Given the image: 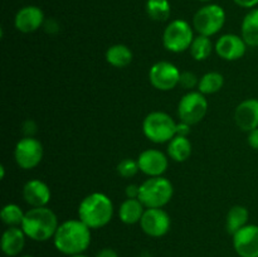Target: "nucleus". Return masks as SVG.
I'll return each mask as SVG.
<instances>
[{"label": "nucleus", "mask_w": 258, "mask_h": 257, "mask_svg": "<svg viewBox=\"0 0 258 257\" xmlns=\"http://www.w3.org/2000/svg\"><path fill=\"white\" fill-rule=\"evenodd\" d=\"M0 178H2V179L5 178V168H4V165L0 166Z\"/></svg>", "instance_id": "f704fd0d"}, {"label": "nucleus", "mask_w": 258, "mask_h": 257, "mask_svg": "<svg viewBox=\"0 0 258 257\" xmlns=\"http://www.w3.org/2000/svg\"><path fill=\"white\" fill-rule=\"evenodd\" d=\"M247 141H248V145L251 146L252 149H254V150L258 151V127L254 128V130L249 131Z\"/></svg>", "instance_id": "2f4dec72"}, {"label": "nucleus", "mask_w": 258, "mask_h": 257, "mask_svg": "<svg viewBox=\"0 0 258 257\" xmlns=\"http://www.w3.org/2000/svg\"><path fill=\"white\" fill-rule=\"evenodd\" d=\"M241 37L248 47H258V8L251 9L242 20Z\"/></svg>", "instance_id": "412c9836"}, {"label": "nucleus", "mask_w": 258, "mask_h": 257, "mask_svg": "<svg viewBox=\"0 0 258 257\" xmlns=\"http://www.w3.org/2000/svg\"><path fill=\"white\" fill-rule=\"evenodd\" d=\"M190 133H191V125H189V123L186 122H183V121L176 123V135L188 138V136L190 135Z\"/></svg>", "instance_id": "c756f323"}, {"label": "nucleus", "mask_w": 258, "mask_h": 257, "mask_svg": "<svg viewBox=\"0 0 258 257\" xmlns=\"http://www.w3.org/2000/svg\"><path fill=\"white\" fill-rule=\"evenodd\" d=\"M145 9L148 17L154 22H166L171 14L169 0H148Z\"/></svg>", "instance_id": "393cba45"}, {"label": "nucleus", "mask_w": 258, "mask_h": 257, "mask_svg": "<svg viewBox=\"0 0 258 257\" xmlns=\"http://www.w3.org/2000/svg\"><path fill=\"white\" fill-rule=\"evenodd\" d=\"M226 23V12L218 4H207L197 10L193 17V28L199 35L213 37Z\"/></svg>", "instance_id": "0eeeda50"}, {"label": "nucleus", "mask_w": 258, "mask_h": 257, "mask_svg": "<svg viewBox=\"0 0 258 257\" xmlns=\"http://www.w3.org/2000/svg\"><path fill=\"white\" fill-rule=\"evenodd\" d=\"M22 229L28 238L37 242H44L53 238L57 232V214L48 207H37L25 212L22 223Z\"/></svg>", "instance_id": "7ed1b4c3"}, {"label": "nucleus", "mask_w": 258, "mask_h": 257, "mask_svg": "<svg viewBox=\"0 0 258 257\" xmlns=\"http://www.w3.org/2000/svg\"><path fill=\"white\" fill-rule=\"evenodd\" d=\"M171 226V219L163 208H146L140 221L143 232L148 236L158 238L165 236Z\"/></svg>", "instance_id": "9b49d317"}, {"label": "nucleus", "mask_w": 258, "mask_h": 257, "mask_svg": "<svg viewBox=\"0 0 258 257\" xmlns=\"http://www.w3.org/2000/svg\"><path fill=\"white\" fill-rule=\"evenodd\" d=\"M247 47L248 45L241 35L223 34L217 39L214 50L222 59L231 62V60L241 59L246 54Z\"/></svg>", "instance_id": "ddd939ff"}, {"label": "nucleus", "mask_w": 258, "mask_h": 257, "mask_svg": "<svg viewBox=\"0 0 258 257\" xmlns=\"http://www.w3.org/2000/svg\"><path fill=\"white\" fill-rule=\"evenodd\" d=\"M208 111V101L206 95L199 91H189L178 103V116L180 121L196 125L201 122Z\"/></svg>", "instance_id": "6e6552de"}, {"label": "nucleus", "mask_w": 258, "mask_h": 257, "mask_svg": "<svg viewBox=\"0 0 258 257\" xmlns=\"http://www.w3.org/2000/svg\"><path fill=\"white\" fill-rule=\"evenodd\" d=\"M43 145L38 139L33 136H25L20 139L14 149L15 163L24 170L37 168L43 159Z\"/></svg>", "instance_id": "1a4fd4ad"}, {"label": "nucleus", "mask_w": 258, "mask_h": 257, "mask_svg": "<svg viewBox=\"0 0 258 257\" xmlns=\"http://www.w3.org/2000/svg\"><path fill=\"white\" fill-rule=\"evenodd\" d=\"M116 170H117V174L122 178H133L136 174L140 171V168H139L138 160H134V159L126 158L123 160H121L120 163L116 166Z\"/></svg>", "instance_id": "cd10ccee"}, {"label": "nucleus", "mask_w": 258, "mask_h": 257, "mask_svg": "<svg viewBox=\"0 0 258 257\" xmlns=\"http://www.w3.org/2000/svg\"><path fill=\"white\" fill-rule=\"evenodd\" d=\"M233 3L244 9H254L258 5V0H233Z\"/></svg>", "instance_id": "473e14b6"}, {"label": "nucleus", "mask_w": 258, "mask_h": 257, "mask_svg": "<svg viewBox=\"0 0 258 257\" xmlns=\"http://www.w3.org/2000/svg\"><path fill=\"white\" fill-rule=\"evenodd\" d=\"M25 233L22 227H9L2 236V251L7 256H18L25 244Z\"/></svg>", "instance_id": "a211bd4d"}, {"label": "nucleus", "mask_w": 258, "mask_h": 257, "mask_svg": "<svg viewBox=\"0 0 258 257\" xmlns=\"http://www.w3.org/2000/svg\"><path fill=\"white\" fill-rule=\"evenodd\" d=\"M194 29L186 20L174 19L163 33V45L171 53L185 52L194 40Z\"/></svg>", "instance_id": "423d86ee"}, {"label": "nucleus", "mask_w": 258, "mask_h": 257, "mask_svg": "<svg viewBox=\"0 0 258 257\" xmlns=\"http://www.w3.org/2000/svg\"><path fill=\"white\" fill-rule=\"evenodd\" d=\"M70 257H88V256H86V254L83 253H80V254H73V256H70Z\"/></svg>", "instance_id": "c9c22d12"}, {"label": "nucleus", "mask_w": 258, "mask_h": 257, "mask_svg": "<svg viewBox=\"0 0 258 257\" xmlns=\"http://www.w3.org/2000/svg\"><path fill=\"white\" fill-rule=\"evenodd\" d=\"M189 50H190L191 57L196 60H206L214 50V44L211 37L198 35V37L194 38Z\"/></svg>", "instance_id": "a878e982"}, {"label": "nucleus", "mask_w": 258, "mask_h": 257, "mask_svg": "<svg viewBox=\"0 0 258 257\" xmlns=\"http://www.w3.org/2000/svg\"><path fill=\"white\" fill-rule=\"evenodd\" d=\"M44 24V13L37 5H27L19 9L15 14L14 25L17 30L29 34L37 32Z\"/></svg>", "instance_id": "2eb2a0df"}, {"label": "nucleus", "mask_w": 258, "mask_h": 257, "mask_svg": "<svg viewBox=\"0 0 258 257\" xmlns=\"http://www.w3.org/2000/svg\"><path fill=\"white\" fill-rule=\"evenodd\" d=\"M138 164L141 173L148 175L149 178L163 176L168 170L169 159L163 151L158 149H146L139 155Z\"/></svg>", "instance_id": "f8f14e48"}, {"label": "nucleus", "mask_w": 258, "mask_h": 257, "mask_svg": "<svg viewBox=\"0 0 258 257\" xmlns=\"http://www.w3.org/2000/svg\"><path fill=\"white\" fill-rule=\"evenodd\" d=\"M126 197L131 199L139 198V193H140V185H136V184H128L126 186Z\"/></svg>", "instance_id": "7c9ffc66"}, {"label": "nucleus", "mask_w": 258, "mask_h": 257, "mask_svg": "<svg viewBox=\"0 0 258 257\" xmlns=\"http://www.w3.org/2000/svg\"><path fill=\"white\" fill-rule=\"evenodd\" d=\"M24 216L25 212H23V209L15 203L5 204L2 208V212H0V218H2L3 223L9 227L22 226Z\"/></svg>", "instance_id": "bb28decb"}, {"label": "nucleus", "mask_w": 258, "mask_h": 257, "mask_svg": "<svg viewBox=\"0 0 258 257\" xmlns=\"http://www.w3.org/2000/svg\"><path fill=\"white\" fill-rule=\"evenodd\" d=\"M174 186L165 176H153L140 184L139 201L145 208H164L171 201Z\"/></svg>", "instance_id": "20e7f679"}, {"label": "nucleus", "mask_w": 258, "mask_h": 257, "mask_svg": "<svg viewBox=\"0 0 258 257\" xmlns=\"http://www.w3.org/2000/svg\"><path fill=\"white\" fill-rule=\"evenodd\" d=\"M143 133L154 144L169 143L176 135V122L169 113L153 111L144 118Z\"/></svg>", "instance_id": "39448f33"}, {"label": "nucleus", "mask_w": 258, "mask_h": 257, "mask_svg": "<svg viewBox=\"0 0 258 257\" xmlns=\"http://www.w3.org/2000/svg\"><path fill=\"white\" fill-rule=\"evenodd\" d=\"M233 247L239 257H258L257 224H247L234 233Z\"/></svg>", "instance_id": "4468645a"}, {"label": "nucleus", "mask_w": 258, "mask_h": 257, "mask_svg": "<svg viewBox=\"0 0 258 257\" xmlns=\"http://www.w3.org/2000/svg\"><path fill=\"white\" fill-rule=\"evenodd\" d=\"M224 85V77L222 73L212 71V72L206 73L199 78L198 91L203 95H213L222 90Z\"/></svg>", "instance_id": "b1692460"}, {"label": "nucleus", "mask_w": 258, "mask_h": 257, "mask_svg": "<svg viewBox=\"0 0 258 257\" xmlns=\"http://www.w3.org/2000/svg\"><path fill=\"white\" fill-rule=\"evenodd\" d=\"M181 72L175 65L168 60H160L151 66L149 71V81L151 86L159 91H171L179 86Z\"/></svg>", "instance_id": "9d476101"}, {"label": "nucleus", "mask_w": 258, "mask_h": 257, "mask_svg": "<svg viewBox=\"0 0 258 257\" xmlns=\"http://www.w3.org/2000/svg\"><path fill=\"white\" fill-rule=\"evenodd\" d=\"M22 257H33V256H22Z\"/></svg>", "instance_id": "4c0bfd02"}, {"label": "nucleus", "mask_w": 258, "mask_h": 257, "mask_svg": "<svg viewBox=\"0 0 258 257\" xmlns=\"http://www.w3.org/2000/svg\"><path fill=\"white\" fill-rule=\"evenodd\" d=\"M96 257H118L117 252L112 248H103L96 254Z\"/></svg>", "instance_id": "72a5a7b5"}, {"label": "nucleus", "mask_w": 258, "mask_h": 257, "mask_svg": "<svg viewBox=\"0 0 258 257\" xmlns=\"http://www.w3.org/2000/svg\"><path fill=\"white\" fill-rule=\"evenodd\" d=\"M234 121L242 131L254 130L258 127V100L247 98L242 101L234 111Z\"/></svg>", "instance_id": "f3484780"}, {"label": "nucleus", "mask_w": 258, "mask_h": 257, "mask_svg": "<svg viewBox=\"0 0 258 257\" xmlns=\"http://www.w3.org/2000/svg\"><path fill=\"white\" fill-rule=\"evenodd\" d=\"M198 2H202V3H208V2H212V0H198Z\"/></svg>", "instance_id": "e433bc0d"}, {"label": "nucleus", "mask_w": 258, "mask_h": 257, "mask_svg": "<svg viewBox=\"0 0 258 257\" xmlns=\"http://www.w3.org/2000/svg\"><path fill=\"white\" fill-rule=\"evenodd\" d=\"M112 217V201L100 191L88 194L82 199L78 207V219H81L91 229H98L107 226Z\"/></svg>", "instance_id": "f03ea898"}, {"label": "nucleus", "mask_w": 258, "mask_h": 257, "mask_svg": "<svg viewBox=\"0 0 258 257\" xmlns=\"http://www.w3.org/2000/svg\"><path fill=\"white\" fill-rule=\"evenodd\" d=\"M249 218V212L243 206H233L228 211L226 217V229L229 234L233 236L234 233L247 226V222Z\"/></svg>", "instance_id": "5701e85b"}, {"label": "nucleus", "mask_w": 258, "mask_h": 257, "mask_svg": "<svg viewBox=\"0 0 258 257\" xmlns=\"http://www.w3.org/2000/svg\"><path fill=\"white\" fill-rule=\"evenodd\" d=\"M106 62L116 68H125L133 62L134 54L125 44H113L106 50Z\"/></svg>", "instance_id": "4be33fe9"}, {"label": "nucleus", "mask_w": 258, "mask_h": 257, "mask_svg": "<svg viewBox=\"0 0 258 257\" xmlns=\"http://www.w3.org/2000/svg\"><path fill=\"white\" fill-rule=\"evenodd\" d=\"M50 197H52V193H50L49 186L40 179H30L23 186V199L32 208L47 207Z\"/></svg>", "instance_id": "dca6fc26"}, {"label": "nucleus", "mask_w": 258, "mask_h": 257, "mask_svg": "<svg viewBox=\"0 0 258 257\" xmlns=\"http://www.w3.org/2000/svg\"><path fill=\"white\" fill-rule=\"evenodd\" d=\"M53 242L55 248L67 256L83 253L91 244V228L81 219H68L59 224Z\"/></svg>", "instance_id": "f257e3e1"}, {"label": "nucleus", "mask_w": 258, "mask_h": 257, "mask_svg": "<svg viewBox=\"0 0 258 257\" xmlns=\"http://www.w3.org/2000/svg\"><path fill=\"white\" fill-rule=\"evenodd\" d=\"M193 151V145L189 138L175 135L168 143V156L176 163L188 160Z\"/></svg>", "instance_id": "6ab92c4d"}, {"label": "nucleus", "mask_w": 258, "mask_h": 257, "mask_svg": "<svg viewBox=\"0 0 258 257\" xmlns=\"http://www.w3.org/2000/svg\"><path fill=\"white\" fill-rule=\"evenodd\" d=\"M145 209V206L138 198H127L121 203L120 208H118V217H120L121 222L125 224L140 223Z\"/></svg>", "instance_id": "aec40b11"}, {"label": "nucleus", "mask_w": 258, "mask_h": 257, "mask_svg": "<svg viewBox=\"0 0 258 257\" xmlns=\"http://www.w3.org/2000/svg\"><path fill=\"white\" fill-rule=\"evenodd\" d=\"M199 78L197 77L196 73L189 72V71H185V72H181L180 80H179V86H181L185 90L191 91L193 88L198 87Z\"/></svg>", "instance_id": "c85d7f7f"}]
</instances>
